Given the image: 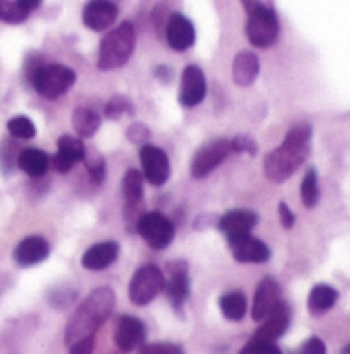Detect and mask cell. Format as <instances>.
<instances>
[{
  "label": "cell",
  "mask_w": 350,
  "mask_h": 354,
  "mask_svg": "<svg viewBox=\"0 0 350 354\" xmlns=\"http://www.w3.org/2000/svg\"><path fill=\"white\" fill-rule=\"evenodd\" d=\"M83 161H85V165H87L89 177H91L95 183H101L103 177H105V161H103V157H99V155L87 157V155H85Z\"/></svg>",
  "instance_id": "33"
},
{
  "label": "cell",
  "mask_w": 350,
  "mask_h": 354,
  "mask_svg": "<svg viewBox=\"0 0 350 354\" xmlns=\"http://www.w3.org/2000/svg\"><path fill=\"white\" fill-rule=\"evenodd\" d=\"M246 10H248L246 35H248L250 44L256 48L274 46L278 39V33H280L276 12L270 6L262 4L260 0H254L250 6H246Z\"/></svg>",
  "instance_id": "4"
},
{
  "label": "cell",
  "mask_w": 350,
  "mask_h": 354,
  "mask_svg": "<svg viewBox=\"0 0 350 354\" xmlns=\"http://www.w3.org/2000/svg\"><path fill=\"white\" fill-rule=\"evenodd\" d=\"M239 354H282V351L274 344V342H266V340H258L252 338Z\"/></svg>",
  "instance_id": "32"
},
{
  "label": "cell",
  "mask_w": 350,
  "mask_h": 354,
  "mask_svg": "<svg viewBox=\"0 0 350 354\" xmlns=\"http://www.w3.org/2000/svg\"><path fill=\"white\" fill-rule=\"evenodd\" d=\"M256 225H258V214L254 210H243V208L231 210L219 221V229L225 233V237L229 241L248 237Z\"/></svg>",
  "instance_id": "10"
},
{
  "label": "cell",
  "mask_w": 350,
  "mask_h": 354,
  "mask_svg": "<svg viewBox=\"0 0 350 354\" xmlns=\"http://www.w3.org/2000/svg\"><path fill=\"white\" fill-rule=\"evenodd\" d=\"M132 111H134L132 103H130L126 97H122V95L111 97L109 103L105 105V115L111 118V120H118V118H122L124 113H132Z\"/></svg>",
  "instance_id": "31"
},
{
  "label": "cell",
  "mask_w": 350,
  "mask_h": 354,
  "mask_svg": "<svg viewBox=\"0 0 350 354\" xmlns=\"http://www.w3.org/2000/svg\"><path fill=\"white\" fill-rule=\"evenodd\" d=\"M134 44H136V33H134L132 23L118 25L113 31H109L103 37V41L99 46L97 66L101 71H113V68L124 66L134 52Z\"/></svg>",
  "instance_id": "3"
},
{
  "label": "cell",
  "mask_w": 350,
  "mask_h": 354,
  "mask_svg": "<svg viewBox=\"0 0 350 354\" xmlns=\"http://www.w3.org/2000/svg\"><path fill=\"white\" fill-rule=\"evenodd\" d=\"M167 297L174 307H181L190 295V278H187V268L183 262L169 264V278L165 282Z\"/></svg>",
  "instance_id": "20"
},
{
  "label": "cell",
  "mask_w": 350,
  "mask_h": 354,
  "mask_svg": "<svg viewBox=\"0 0 350 354\" xmlns=\"http://www.w3.org/2000/svg\"><path fill=\"white\" fill-rule=\"evenodd\" d=\"M233 153L231 149V140L219 138V140H210L204 147L198 149V153L192 159V177L200 179L212 174L229 155Z\"/></svg>",
  "instance_id": "8"
},
{
  "label": "cell",
  "mask_w": 350,
  "mask_h": 354,
  "mask_svg": "<svg viewBox=\"0 0 350 354\" xmlns=\"http://www.w3.org/2000/svg\"><path fill=\"white\" fill-rule=\"evenodd\" d=\"M278 212H280V225H282L284 229H291V227L295 225V214H293V210H291L284 202H280Z\"/></svg>",
  "instance_id": "38"
},
{
  "label": "cell",
  "mask_w": 350,
  "mask_h": 354,
  "mask_svg": "<svg viewBox=\"0 0 350 354\" xmlns=\"http://www.w3.org/2000/svg\"><path fill=\"white\" fill-rule=\"evenodd\" d=\"M50 256V245L44 237H25L21 243H17L12 258L19 266H35L44 262Z\"/></svg>",
  "instance_id": "19"
},
{
  "label": "cell",
  "mask_w": 350,
  "mask_h": 354,
  "mask_svg": "<svg viewBox=\"0 0 350 354\" xmlns=\"http://www.w3.org/2000/svg\"><path fill=\"white\" fill-rule=\"evenodd\" d=\"M229 243H231L233 258L237 262H243V264H264V262L270 260L268 245L264 241H260V239H254L252 235L235 239V241H229Z\"/></svg>",
  "instance_id": "17"
},
{
  "label": "cell",
  "mask_w": 350,
  "mask_h": 354,
  "mask_svg": "<svg viewBox=\"0 0 350 354\" xmlns=\"http://www.w3.org/2000/svg\"><path fill=\"white\" fill-rule=\"evenodd\" d=\"M297 354H326V344L320 338H309Z\"/></svg>",
  "instance_id": "36"
},
{
  "label": "cell",
  "mask_w": 350,
  "mask_h": 354,
  "mask_svg": "<svg viewBox=\"0 0 350 354\" xmlns=\"http://www.w3.org/2000/svg\"><path fill=\"white\" fill-rule=\"evenodd\" d=\"M231 149L233 153H250V155H256V142L248 136H237L231 140Z\"/></svg>",
  "instance_id": "35"
},
{
  "label": "cell",
  "mask_w": 350,
  "mask_h": 354,
  "mask_svg": "<svg viewBox=\"0 0 350 354\" xmlns=\"http://www.w3.org/2000/svg\"><path fill=\"white\" fill-rule=\"evenodd\" d=\"M221 305V311L227 319L231 322H241L246 317V311H248V301H246V295L239 292V290H233V292H227L221 297L219 301Z\"/></svg>",
  "instance_id": "25"
},
{
  "label": "cell",
  "mask_w": 350,
  "mask_h": 354,
  "mask_svg": "<svg viewBox=\"0 0 350 354\" xmlns=\"http://www.w3.org/2000/svg\"><path fill=\"white\" fill-rule=\"evenodd\" d=\"M140 354H181V351L174 344H151V346H145Z\"/></svg>",
  "instance_id": "37"
},
{
  "label": "cell",
  "mask_w": 350,
  "mask_h": 354,
  "mask_svg": "<svg viewBox=\"0 0 350 354\" xmlns=\"http://www.w3.org/2000/svg\"><path fill=\"white\" fill-rule=\"evenodd\" d=\"M118 254H120V245L116 241H103V243L91 245L81 262L87 270H105L107 266L116 262Z\"/></svg>",
  "instance_id": "21"
},
{
  "label": "cell",
  "mask_w": 350,
  "mask_h": 354,
  "mask_svg": "<svg viewBox=\"0 0 350 354\" xmlns=\"http://www.w3.org/2000/svg\"><path fill=\"white\" fill-rule=\"evenodd\" d=\"M264 324L260 326V330L256 332V336L254 338H258V340H266V342H274V340H278L286 330H288V322H291V309L286 307V303H278L274 309H272V313L268 315V317H264L262 319Z\"/></svg>",
  "instance_id": "18"
},
{
  "label": "cell",
  "mask_w": 350,
  "mask_h": 354,
  "mask_svg": "<svg viewBox=\"0 0 350 354\" xmlns=\"http://www.w3.org/2000/svg\"><path fill=\"white\" fill-rule=\"evenodd\" d=\"M29 17V12L12 0H0V21L6 23H23Z\"/></svg>",
  "instance_id": "30"
},
{
  "label": "cell",
  "mask_w": 350,
  "mask_h": 354,
  "mask_svg": "<svg viewBox=\"0 0 350 354\" xmlns=\"http://www.w3.org/2000/svg\"><path fill=\"white\" fill-rule=\"evenodd\" d=\"M27 73L33 88L48 99L64 95L77 81L75 71L64 64H35Z\"/></svg>",
  "instance_id": "5"
},
{
  "label": "cell",
  "mask_w": 350,
  "mask_h": 354,
  "mask_svg": "<svg viewBox=\"0 0 350 354\" xmlns=\"http://www.w3.org/2000/svg\"><path fill=\"white\" fill-rule=\"evenodd\" d=\"M113 309V292L111 288H97L85 299V303L73 315L66 328V344L73 346L79 340L93 338L97 328L109 317Z\"/></svg>",
  "instance_id": "2"
},
{
  "label": "cell",
  "mask_w": 350,
  "mask_h": 354,
  "mask_svg": "<svg viewBox=\"0 0 350 354\" xmlns=\"http://www.w3.org/2000/svg\"><path fill=\"white\" fill-rule=\"evenodd\" d=\"M113 340H116V346L122 353L136 351L145 342V326H142V322L132 317V315H122L118 319V328H116Z\"/></svg>",
  "instance_id": "12"
},
{
  "label": "cell",
  "mask_w": 350,
  "mask_h": 354,
  "mask_svg": "<svg viewBox=\"0 0 350 354\" xmlns=\"http://www.w3.org/2000/svg\"><path fill=\"white\" fill-rule=\"evenodd\" d=\"M241 2H243V6H250V4H252L254 0H241Z\"/></svg>",
  "instance_id": "41"
},
{
  "label": "cell",
  "mask_w": 350,
  "mask_h": 354,
  "mask_svg": "<svg viewBox=\"0 0 350 354\" xmlns=\"http://www.w3.org/2000/svg\"><path fill=\"white\" fill-rule=\"evenodd\" d=\"M19 167L31 177H42L50 167V157L39 149H25L17 157Z\"/></svg>",
  "instance_id": "23"
},
{
  "label": "cell",
  "mask_w": 350,
  "mask_h": 354,
  "mask_svg": "<svg viewBox=\"0 0 350 354\" xmlns=\"http://www.w3.org/2000/svg\"><path fill=\"white\" fill-rule=\"evenodd\" d=\"M165 33H167L169 48L175 50V52H185L196 41V29H194L192 21L187 17L179 15V12H175V15L169 17Z\"/></svg>",
  "instance_id": "13"
},
{
  "label": "cell",
  "mask_w": 350,
  "mask_h": 354,
  "mask_svg": "<svg viewBox=\"0 0 350 354\" xmlns=\"http://www.w3.org/2000/svg\"><path fill=\"white\" fill-rule=\"evenodd\" d=\"M138 233L153 250H165L175 237L174 223L161 212H147L138 221Z\"/></svg>",
  "instance_id": "7"
},
{
  "label": "cell",
  "mask_w": 350,
  "mask_h": 354,
  "mask_svg": "<svg viewBox=\"0 0 350 354\" xmlns=\"http://www.w3.org/2000/svg\"><path fill=\"white\" fill-rule=\"evenodd\" d=\"M71 354H93V338L79 340L71 346Z\"/></svg>",
  "instance_id": "39"
},
{
  "label": "cell",
  "mask_w": 350,
  "mask_h": 354,
  "mask_svg": "<svg viewBox=\"0 0 350 354\" xmlns=\"http://www.w3.org/2000/svg\"><path fill=\"white\" fill-rule=\"evenodd\" d=\"M280 303V286L272 276H266L256 288L254 295V307H252V317L256 322H262L272 313V309Z\"/></svg>",
  "instance_id": "15"
},
{
  "label": "cell",
  "mask_w": 350,
  "mask_h": 354,
  "mask_svg": "<svg viewBox=\"0 0 350 354\" xmlns=\"http://www.w3.org/2000/svg\"><path fill=\"white\" fill-rule=\"evenodd\" d=\"M151 138V132L145 124H132L128 128V140L136 142V145H147V140Z\"/></svg>",
  "instance_id": "34"
},
{
  "label": "cell",
  "mask_w": 350,
  "mask_h": 354,
  "mask_svg": "<svg viewBox=\"0 0 350 354\" xmlns=\"http://www.w3.org/2000/svg\"><path fill=\"white\" fill-rule=\"evenodd\" d=\"M17 2H19V4H21V6H23V8H25L27 12L35 10V8H37V6L42 4V0H17Z\"/></svg>",
  "instance_id": "40"
},
{
  "label": "cell",
  "mask_w": 350,
  "mask_h": 354,
  "mask_svg": "<svg viewBox=\"0 0 350 354\" xmlns=\"http://www.w3.org/2000/svg\"><path fill=\"white\" fill-rule=\"evenodd\" d=\"M145 185H142V174H138L136 169L126 171L124 176V196L128 200V204H138L142 198Z\"/></svg>",
  "instance_id": "28"
},
{
  "label": "cell",
  "mask_w": 350,
  "mask_h": 354,
  "mask_svg": "<svg viewBox=\"0 0 350 354\" xmlns=\"http://www.w3.org/2000/svg\"><path fill=\"white\" fill-rule=\"evenodd\" d=\"M206 97V79L204 73L198 66H187L181 75V87H179V103L183 107H194L202 103Z\"/></svg>",
  "instance_id": "11"
},
{
  "label": "cell",
  "mask_w": 350,
  "mask_h": 354,
  "mask_svg": "<svg viewBox=\"0 0 350 354\" xmlns=\"http://www.w3.org/2000/svg\"><path fill=\"white\" fill-rule=\"evenodd\" d=\"M140 163H142V171L145 177L153 183V185H163L169 174H172V167H169V159L165 155V151H161L159 147H153V145H142L140 149Z\"/></svg>",
  "instance_id": "9"
},
{
  "label": "cell",
  "mask_w": 350,
  "mask_h": 354,
  "mask_svg": "<svg viewBox=\"0 0 350 354\" xmlns=\"http://www.w3.org/2000/svg\"><path fill=\"white\" fill-rule=\"evenodd\" d=\"M99 124H101L99 113H95V111L89 109V107H79V109L73 113V126H75L77 134L83 136V138H91V136L97 132Z\"/></svg>",
  "instance_id": "26"
},
{
  "label": "cell",
  "mask_w": 350,
  "mask_h": 354,
  "mask_svg": "<svg viewBox=\"0 0 350 354\" xmlns=\"http://www.w3.org/2000/svg\"><path fill=\"white\" fill-rule=\"evenodd\" d=\"M6 128L15 138H21V140H29L35 136V124L27 115H15L12 120H8Z\"/></svg>",
  "instance_id": "29"
},
{
  "label": "cell",
  "mask_w": 350,
  "mask_h": 354,
  "mask_svg": "<svg viewBox=\"0 0 350 354\" xmlns=\"http://www.w3.org/2000/svg\"><path fill=\"white\" fill-rule=\"evenodd\" d=\"M118 6L109 0H91L83 10V23L93 31H105L113 25Z\"/></svg>",
  "instance_id": "16"
},
{
  "label": "cell",
  "mask_w": 350,
  "mask_h": 354,
  "mask_svg": "<svg viewBox=\"0 0 350 354\" xmlns=\"http://www.w3.org/2000/svg\"><path fill=\"white\" fill-rule=\"evenodd\" d=\"M87 155L85 145L79 138L73 136H62L58 140V155L52 159V167L58 174H68L77 163H81Z\"/></svg>",
  "instance_id": "14"
},
{
  "label": "cell",
  "mask_w": 350,
  "mask_h": 354,
  "mask_svg": "<svg viewBox=\"0 0 350 354\" xmlns=\"http://www.w3.org/2000/svg\"><path fill=\"white\" fill-rule=\"evenodd\" d=\"M165 288V276L157 266H142L130 280L128 295L134 305H149Z\"/></svg>",
  "instance_id": "6"
},
{
  "label": "cell",
  "mask_w": 350,
  "mask_h": 354,
  "mask_svg": "<svg viewBox=\"0 0 350 354\" xmlns=\"http://www.w3.org/2000/svg\"><path fill=\"white\" fill-rule=\"evenodd\" d=\"M340 354H350V344H349V346H344V351H342Z\"/></svg>",
  "instance_id": "42"
},
{
  "label": "cell",
  "mask_w": 350,
  "mask_h": 354,
  "mask_svg": "<svg viewBox=\"0 0 350 354\" xmlns=\"http://www.w3.org/2000/svg\"><path fill=\"white\" fill-rule=\"evenodd\" d=\"M309 145H311V126L309 124L293 126L286 132L282 145L266 157L264 161L266 177L274 183H282L284 179H288L307 161Z\"/></svg>",
  "instance_id": "1"
},
{
  "label": "cell",
  "mask_w": 350,
  "mask_h": 354,
  "mask_svg": "<svg viewBox=\"0 0 350 354\" xmlns=\"http://www.w3.org/2000/svg\"><path fill=\"white\" fill-rule=\"evenodd\" d=\"M301 200L307 208H313L320 202V179L315 169H309L301 181Z\"/></svg>",
  "instance_id": "27"
},
{
  "label": "cell",
  "mask_w": 350,
  "mask_h": 354,
  "mask_svg": "<svg viewBox=\"0 0 350 354\" xmlns=\"http://www.w3.org/2000/svg\"><path fill=\"white\" fill-rule=\"evenodd\" d=\"M338 301V290L330 284H317L309 292V311L313 315H322L330 311Z\"/></svg>",
  "instance_id": "24"
},
{
  "label": "cell",
  "mask_w": 350,
  "mask_h": 354,
  "mask_svg": "<svg viewBox=\"0 0 350 354\" xmlns=\"http://www.w3.org/2000/svg\"><path fill=\"white\" fill-rule=\"evenodd\" d=\"M260 75V60L252 52H239L233 62V81L239 87H250Z\"/></svg>",
  "instance_id": "22"
}]
</instances>
